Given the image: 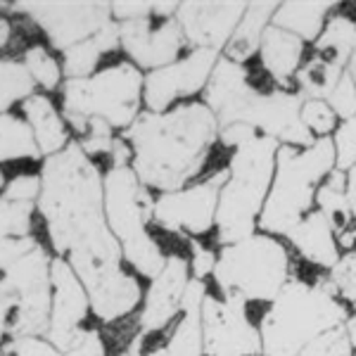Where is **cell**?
<instances>
[{
  "label": "cell",
  "instance_id": "cell-1",
  "mask_svg": "<svg viewBox=\"0 0 356 356\" xmlns=\"http://www.w3.org/2000/svg\"><path fill=\"white\" fill-rule=\"evenodd\" d=\"M41 209L57 257L67 259L102 323H117L140 304L138 280L124 268V254L105 216L102 176L79 143L45 157Z\"/></svg>",
  "mask_w": 356,
  "mask_h": 356
},
{
  "label": "cell",
  "instance_id": "cell-2",
  "mask_svg": "<svg viewBox=\"0 0 356 356\" xmlns=\"http://www.w3.org/2000/svg\"><path fill=\"white\" fill-rule=\"evenodd\" d=\"M219 131L204 102H186L174 110L138 114L122 136L134 150L131 169L145 188L176 193L197 176Z\"/></svg>",
  "mask_w": 356,
  "mask_h": 356
},
{
  "label": "cell",
  "instance_id": "cell-3",
  "mask_svg": "<svg viewBox=\"0 0 356 356\" xmlns=\"http://www.w3.org/2000/svg\"><path fill=\"white\" fill-rule=\"evenodd\" d=\"M347 318V309L330 283L288 280L261 316V356H300L314 337L344 325Z\"/></svg>",
  "mask_w": 356,
  "mask_h": 356
},
{
  "label": "cell",
  "instance_id": "cell-4",
  "mask_svg": "<svg viewBox=\"0 0 356 356\" xmlns=\"http://www.w3.org/2000/svg\"><path fill=\"white\" fill-rule=\"evenodd\" d=\"M335 164V143L330 138H316L309 147L280 145L271 191L259 216L261 231L288 235L309 214L316 191L332 174Z\"/></svg>",
  "mask_w": 356,
  "mask_h": 356
},
{
  "label": "cell",
  "instance_id": "cell-5",
  "mask_svg": "<svg viewBox=\"0 0 356 356\" xmlns=\"http://www.w3.org/2000/svg\"><path fill=\"white\" fill-rule=\"evenodd\" d=\"M278 147V140L259 134L233 150L216 209V231L223 245L240 243L254 235L264 202L268 197V188L273 183Z\"/></svg>",
  "mask_w": 356,
  "mask_h": 356
},
{
  "label": "cell",
  "instance_id": "cell-6",
  "mask_svg": "<svg viewBox=\"0 0 356 356\" xmlns=\"http://www.w3.org/2000/svg\"><path fill=\"white\" fill-rule=\"evenodd\" d=\"M105 191V216L112 235L122 247L124 259L145 278H154L164 268L166 257L157 240L147 233L154 200L138 181L131 166H110L102 178Z\"/></svg>",
  "mask_w": 356,
  "mask_h": 356
},
{
  "label": "cell",
  "instance_id": "cell-7",
  "mask_svg": "<svg viewBox=\"0 0 356 356\" xmlns=\"http://www.w3.org/2000/svg\"><path fill=\"white\" fill-rule=\"evenodd\" d=\"M143 86L140 69L131 62H117L95 76L67 79L62 86V112L81 138L88 134L90 119H102L112 129H129L138 119Z\"/></svg>",
  "mask_w": 356,
  "mask_h": 356
},
{
  "label": "cell",
  "instance_id": "cell-8",
  "mask_svg": "<svg viewBox=\"0 0 356 356\" xmlns=\"http://www.w3.org/2000/svg\"><path fill=\"white\" fill-rule=\"evenodd\" d=\"M223 297L238 302H273L290 280L288 250L271 235H250L223 245L214 268Z\"/></svg>",
  "mask_w": 356,
  "mask_h": 356
},
{
  "label": "cell",
  "instance_id": "cell-9",
  "mask_svg": "<svg viewBox=\"0 0 356 356\" xmlns=\"http://www.w3.org/2000/svg\"><path fill=\"white\" fill-rule=\"evenodd\" d=\"M13 10L36 22L62 53L93 38L112 22L110 3H15Z\"/></svg>",
  "mask_w": 356,
  "mask_h": 356
},
{
  "label": "cell",
  "instance_id": "cell-10",
  "mask_svg": "<svg viewBox=\"0 0 356 356\" xmlns=\"http://www.w3.org/2000/svg\"><path fill=\"white\" fill-rule=\"evenodd\" d=\"M207 356H259L261 332L245 312V304L207 292L202 304Z\"/></svg>",
  "mask_w": 356,
  "mask_h": 356
},
{
  "label": "cell",
  "instance_id": "cell-11",
  "mask_svg": "<svg viewBox=\"0 0 356 356\" xmlns=\"http://www.w3.org/2000/svg\"><path fill=\"white\" fill-rule=\"evenodd\" d=\"M226 176L216 174L186 191L164 193L154 200L152 219L171 233L204 235L216 223L219 195Z\"/></svg>",
  "mask_w": 356,
  "mask_h": 356
},
{
  "label": "cell",
  "instance_id": "cell-12",
  "mask_svg": "<svg viewBox=\"0 0 356 356\" xmlns=\"http://www.w3.org/2000/svg\"><path fill=\"white\" fill-rule=\"evenodd\" d=\"M216 57H219V50L195 48L183 60H176L174 65L154 69V72L147 74L145 86H143L147 112H169V107L178 97H188L202 90L209 81L211 72H214L216 62H219Z\"/></svg>",
  "mask_w": 356,
  "mask_h": 356
},
{
  "label": "cell",
  "instance_id": "cell-13",
  "mask_svg": "<svg viewBox=\"0 0 356 356\" xmlns=\"http://www.w3.org/2000/svg\"><path fill=\"white\" fill-rule=\"evenodd\" d=\"M50 285H53V307H50V325L45 340L65 354L81 335L83 321L90 312V300L79 275L62 257H53Z\"/></svg>",
  "mask_w": 356,
  "mask_h": 356
},
{
  "label": "cell",
  "instance_id": "cell-14",
  "mask_svg": "<svg viewBox=\"0 0 356 356\" xmlns=\"http://www.w3.org/2000/svg\"><path fill=\"white\" fill-rule=\"evenodd\" d=\"M302 97L288 90L275 93H257L252 102L245 107L240 124H250L261 136L273 140H283L292 147H309L316 138L302 124Z\"/></svg>",
  "mask_w": 356,
  "mask_h": 356
},
{
  "label": "cell",
  "instance_id": "cell-15",
  "mask_svg": "<svg viewBox=\"0 0 356 356\" xmlns=\"http://www.w3.org/2000/svg\"><path fill=\"white\" fill-rule=\"evenodd\" d=\"M119 43L138 67L154 72V69L174 65L183 50L186 36L176 19H164L159 26H150V17H147V19L122 22Z\"/></svg>",
  "mask_w": 356,
  "mask_h": 356
},
{
  "label": "cell",
  "instance_id": "cell-16",
  "mask_svg": "<svg viewBox=\"0 0 356 356\" xmlns=\"http://www.w3.org/2000/svg\"><path fill=\"white\" fill-rule=\"evenodd\" d=\"M247 10V3H181L176 22L195 48L219 50L228 45Z\"/></svg>",
  "mask_w": 356,
  "mask_h": 356
},
{
  "label": "cell",
  "instance_id": "cell-17",
  "mask_svg": "<svg viewBox=\"0 0 356 356\" xmlns=\"http://www.w3.org/2000/svg\"><path fill=\"white\" fill-rule=\"evenodd\" d=\"M188 273H191V264L183 257H166L164 268L152 278L145 300H143L138 328L145 335L166 328L174 321V316L181 312L183 295H186V288L191 283Z\"/></svg>",
  "mask_w": 356,
  "mask_h": 356
},
{
  "label": "cell",
  "instance_id": "cell-18",
  "mask_svg": "<svg viewBox=\"0 0 356 356\" xmlns=\"http://www.w3.org/2000/svg\"><path fill=\"white\" fill-rule=\"evenodd\" d=\"M259 90L250 83L247 69L238 62L223 60L216 62L214 72H211L209 81L204 86V105L214 112L219 131L231 124H240L245 107L252 102Z\"/></svg>",
  "mask_w": 356,
  "mask_h": 356
},
{
  "label": "cell",
  "instance_id": "cell-19",
  "mask_svg": "<svg viewBox=\"0 0 356 356\" xmlns=\"http://www.w3.org/2000/svg\"><path fill=\"white\" fill-rule=\"evenodd\" d=\"M207 297L204 280L193 278L186 288L181 302V321L166 340L169 356H202L204 354V332H202V304Z\"/></svg>",
  "mask_w": 356,
  "mask_h": 356
},
{
  "label": "cell",
  "instance_id": "cell-20",
  "mask_svg": "<svg viewBox=\"0 0 356 356\" xmlns=\"http://www.w3.org/2000/svg\"><path fill=\"white\" fill-rule=\"evenodd\" d=\"M290 243L300 250V254L316 266L332 268L340 261L335 231L318 209L309 211L304 219L288 233Z\"/></svg>",
  "mask_w": 356,
  "mask_h": 356
},
{
  "label": "cell",
  "instance_id": "cell-21",
  "mask_svg": "<svg viewBox=\"0 0 356 356\" xmlns=\"http://www.w3.org/2000/svg\"><path fill=\"white\" fill-rule=\"evenodd\" d=\"M22 114H24L26 124L31 126L41 157H53L69 145L67 126L62 122L60 112L55 110V105L45 95H29L22 102Z\"/></svg>",
  "mask_w": 356,
  "mask_h": 356
},
{
  "label": "cell",
  "instance_id": "cell-22",
  "mask_svg": "<svg viewBox=\"0 0 356 356\" xmlns=\"http://www.w3.org/2000/svg\"><path fill=\"white\" fill-rule=\"evenodd\" d=\"M261 67L278 83H288L302 69L304 43L278 26H268L261 38Z\"/></svg>",
  "mask_w": 356,
  "mask_h": 356
},
{
  "label": "cell",
  "instance_id": "cell-23",
  "mask_svg": "<svg viewBox=\"0 0 356 356\" xmlns=\"http://www.w3.org/2000/svg\"><path fill=\"white\" fill-rule=\"evenodd\" d=\"M275 10H278V3H247L243 19L226 45L228 60L243 65L261 48L264 31L271 26L268 22L273 19Z\"/></svg>",
  "mask_w": 356,
  "mask_h": 356
},
{
  "label": "cell",
  "instance_id": "cell-24",
  "mask_svg": "<svg viewBox=\"0 0 356 356\" xmlns=\"http://www.w3.org/2000/svg\"><path fill=\"white\" fill-rule=\"evenodd\" d=\"M119 24H114V19L107 24L102 31H97L88 41L72 45L65 50V62H62V72L69 79H88L95 72V67L100 65L102 55L114 53L119 48Z\"/></svg>",
  "mask_w": 356,
  "mask_h": 356
},
{
  "label": "cell",
  "instance_id": "cell-25",
  "mask_svg": "<svg viewBox=\"0 0 356 356\" xmlns=\"http://www.w3.org/2000/svg\"><path fill=\"white\" fill-rule=\"evenodd\" d=\"M335 3H283L273 15V26L302 41H316L325 29V15Z\"/></svg>",
  "mask_w": 356,
  "mask_h": 356
},
{
  "label": "cell",
  "instance_id": "cell-26",
  "mask_svg": "<svg viewBox=\"0 0 356 356\" xmlns=\"http://www.w3.org/2000/svg\"><path fill=\"white\" fill-rule=\"evenodd\" d=\"M344 67L328 60L323 55H316L297 72V86L300 97L304 100H328L335 86L340 83Z\"/></svg>",
  "mask_w": 356,
  "mask_h": 356
},
{
  "label": "cell",
  "instance_id": "cell-27",
  "mask_svg": "<svg viewBox=\"0 0 356 356\" xmlns=\"http://www.w3.org/2000/svg\"><path fill=\"white\" fill-rule=\"evenodd\" d=\"M41 150L36 145L31 126L17 114H0V162L15 159H38Z\"/></svg>",
  "mask_w": 356,
  "mask_h": 356
},
{
  "label": "cell",
  "instance_id": "cell-28",
  "mask_svg": "<svg viewBox=\"0 0 356 356\" xmlns=\"http://www.w3.org/2000/svg\"><path fill=\"white\" fill-rule=\"evenodd\" d=\"M316 53L347 69L349 57L356 53V22L347 15H335L316 38Z\"/></svg>",
  "mask_w": 356,
  "mask_h": 356
},
{
  "label": "cell",
  "instance_id": "cell-29",
  "mask_svg": "<svg viewBox=\"0 0 356 356\" xmlns=\"http://www.w3.org/2000/svg\"><path fill=\"white\" fill-rule=\"evenodd\" d=\"M347 176L342 171H332L328 181L316 191V202H318V211L328 219L335 235L344 233L352 223V211H349L347 202Z\"/></svg>",
  "mask_w": 356,
  "mask_h": 356
},
{
  "label": "cell",
  "instance_id": "cell-30",
  "mask_svg": "<svg viewBox=\"0 0 356 356\" xmlns=\"http://www.w3.org/2000/svg\"><path fill=\"white\" fill-rule=\"evenodd\" d=\"M33 79L29 76L24 62L0 60V114H5L15 102H24L33 95Z\"/></svg>",
  "mask_w": 356,
  "mask_h": 356
},
{
  "label": "cell",
  "instance_id": "cell-31",
  "mask_svg": "<svg viewBox=\"0 0 356 356\" xmlns=\"http://www.w3.org/2000/svg\"><path fill=\"white\" fill-rule=\"evenodd\" d=\"M24 67L29 76L33 79V83L41 86L45 90H55L60 86L62 79V67L57 65V60L48 53V48L43 45H31L24 53Z\"/></svg>",
  "mask_w": 356,
  "mask_h": 356
},
{
  "label": "cell",
  "instance_id": "cell-32",
  "mask_svg": "<svg viewBox=\"0 0 356 356\" xmlns=\"http://www.w3.org/2000/svg\"><path fill=\"white\" fill-rule=\"evenodd\" d=\"M31 216H33V204L8 202V200L0 197V243L5 238L31 235Z\"/></svg>",
  "mask_w": 356,
  "mask_h": 356
},
{
  "label": "cell",
  "instance_id": "cell-33",
  "mask_svg": "<svg viewBox=\"0 0 356 356\" xmlns=\"http://www.w3.org/2000/svg\"><path fill=\"white\" fill-rule=\"evenodd\" d=\"M300 356H354V347L347 328L337 325V328H330L314 337L300 352Z\"/></svg>",
  "mask_w": 356,
  "mask_h": 356
},
{
  "label": "cell",
  "instance_id": "cell-34",
  "mask_svg": "<svg viewBox=\"0 0 356 356\" xmlns=\"http://www.w3.org/2000/svg\"><path fill=\"white\" fill-rule=\"evenodd\" d=\"M302 124L309 129V134L328 136L337 124V117L332 107L325 100H304L302 102Z\"/></svg>",
  "mask_w": 356,
  "mask_h": 356
},
{
  "label": "cell",
  "instance_id": "cell-35",
  "mask_svg": "<svg viewBox=\"0 0 356 356\" xmlns=\"http://www.w3.org/2000/svg\"><path fill=\"white\" fill-rule=\"evenodd\" d=\"M328 283L337 295L356 304V250L340 257V261L330 268Z\"/></svg>",
  "mask_w": 356,
  "mask_h": 356
},
{
  "label": "cell",
  "instance_id": "cell-36",
  "mask_svg": "<svg viewBox=\"0 0 356 356\" xmlns=\"http://www.w3.org/2000/svg\"><path fill=\"white\" fill-rule=\"evenodd\" d=\"M41 176H31V174H22L15 176L10 183H5L3 195L0 197L8 200V202H24V204H33L41 197Z\"/></svg>",
  "mask_w": 356,
  "mask_h": 356
},
{
  "label": "cell",
  "instance_id": "cell-37",
  "mask_svg": "<svg viewBox=\"0 0 356 356\" xmlns=\"http://www.w3.org/2000/svg\"><path fill=\"white\" fill-rule=\"evenodd\" d=\"M0 356H62L45 337H13L0 344Z\"/></svg>",
  "mask_w": 356,
  "mask_h": 356
},
{
  "label": "cell",
  "instance_id": "cell-38",
  "mask_svg": "<svg viewBox=\"0 0 356 356\" xmlns=\"http://www.w3.org/2000/svg\"><path fill=\"white\" fill-rule=\"evenodd\" d=\"M335 154H337V169H352L356 164V114L352 119H344L342 126L335 134Z\"/></svg>",
  "mask_w": 356,
  "mask_h": 356
},
{
  "label": "cell",
  "instance_id": "cell-39",
  "mask_svg": "<svg viewBox=\"0 0 356 356\" xmlns=\"http://www.w3.org/2000/svg\"><path fill=\"white\" fill-rule=\"evenodd\" d=\"M328 105L332 107L335 117L352 119L356 114V81L349 76L347 72L342 74L340 83L335 86V90L328 97Z\"/></svg>",
  "mask_w": 356,
  "mask_h": 356
},
{
  "label": "cell",
  "instance_id": "cell-40",
  "mask_svg": "<svg viewBox=\"0 0 356 356\" xmlns=\"http://www.w3.org/2000/svg\"><path fill=\"white\" fill-rule=\"evenodd\" d=\"M38 247L33 235H22V238H5L0 243V273H5L10 266H15L19 259H24L29 252Z\"/></svg>",
  "mask_w": 356,
  "mask_h": 356
},
{
  "label": "cell",
  "instance_id": "cell-41",
  "mask_svg": "<svg viewBox=\"0 0 356 356\" xmlns=\"http://www.w3.org/2000/svg\"><path fill=\"white\" fill-rule=\"evenodd\" d=\"M62 356H107V347L105 340L100 337V332L83 328L81 335L76 337V342L72 344V349Z\"/></svg>",
  "mask_w": 356,
  "mask_h": 356
},
{
  "label": "cell",
  "instance_id": "cell-42",
  "mask_svg": "<svg viewBox=\"0 0 356 356\" xmlns=\"http://www.w3.org/2000/svg\"><path fill=\"white\" fill-rule=\"evenodd\" d=\"M193 259H191V271L197 280H204L209 273H214L216 268V259L219 257H214V252L207 250L200 243H193Z\"/></svg>",
  "mask_w": 356,
  "mask_h": 356
},
{
  "label": "cell",
  "instance_id": "cell-43",
  "mask_svg": "<svg viewBox=\"0 0 356 356\" xmlns=\"http://www.w3.org/2000/svg\"><path fill=\"white\" fill-rule=\"evenodd\" d=\"M114 22H136L152 17V3H110Z\"/></svg>",
  "mask_w": 356,
  "mask_h": 356
},
{
  "label": "cell",
  "instance_id": "cell-44",
  "mask_svg": "<svg viewBox=\"0 0 356 356\" xmlns=\"http://www.w3.org/2000/svg\"><path fill=\"white\" fill-rule=\"evenodd\" d=\"M257 136H259V131L252 129L250 124H231V126H226V129H221L223 145L233 147V150L240 145H245V143H250L252 138H257Z\"/></svg>",
  "mask_w": 356,
  "mask_h": 356
},
{
  "label": "cell",
  "instance_id": "cell-45",
  "mask_svg": "<svg viewBox=\"0 0 356 356\" xmlns=\"http://www.w3.org/2000/svg\"><path fill=\"white\" fill-rule=\"evenodd\" d=\"M344 193H347V202H349V211H352V219H356V164L347 171V188H344Z\"/></svg>",
  "mask_w": 356,
  "mask_h": 356
},
{
  "label": "cell",
  "instance_id": "cell-46",
  "mask_svg": "<svg viewBox=\"0 0 356 356\" xmlns=\"http://www.w3.org/2000/svg\"><path fill=\"white\" fill-rule=\"evenodd\" d=\"M10 36H13V26H10V22L5 19L3 15H0V50H3L5 45H8Z\"/></svg>",
  "mask_w": 356,
  "mask_h": 356
},
{
  "label": "cell",
  "instance_id": "cell-47",
  "mask_svg": "<svg viewBox=\"0 0 356 356\" xmlns=\"http://www.w3.org/2000/svg\"><path fill=\"white\" fill-rule=\"evenodd\" d=\"M347 332H349V340H352V347H354V354H356V309L352 312V316L347 318Z\"/></svg>",
  "mask_w": 356,
  "mask_h": 356
},
{
  "label": "cell",
  "instance_id": "cell-48",
  "mask_svg": "<svg viewBox=\"0 0 356 356\" xmlns=\"http://www.w3.org/2000/svg\"><path fill=\"white\" fill-rule=\"evenodd\" d=\"M147 356H169V352H166V347H157V349H152Z\"/></svg>",
  "mask_w": 356,
  "mask_h": 356
},
{
  "label": "cell",
  "instance_id": "cell-49",
  "mask_svg": "<svg viewBox=\"0 0 356 356\" xmlns=\"http://www.w3.org/2000/svg\"><path fill=\"white\" fill-rule=\"evenodd\" d=\"M3 188H5V176H3V171H0V193H3Z\"/></svg>",
  "mask_w": 356,
  "mask_h": 356
}]
</instances>
